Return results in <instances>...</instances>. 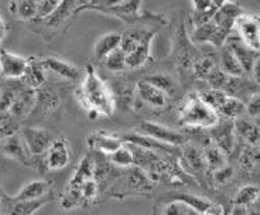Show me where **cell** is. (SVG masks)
Returning <instances> with one entry per match:
<instances>
[{
    "instance_id": "9",
    "label": "cell",
    "mask_w": 260,
    "mask_h": 215,
    "mask_svg": "<svg viewBox=\"0 0 260 215\" xmlns=\"http://www.w3.org/2000/svg\"><path fill=\"white\" fill-rule=\"evenodd\" d=\"M71 162V150L70 144L64 137H58L54 140L51 147L44 155V164L46 169L50 171H59L65 169Z\"/></svg>"
},
{
    "instance_id": "27",
    "label": "cell",
    "mask_w": 260,
    "mask_h": 215,
    "mask_svg": "<svg viewBox=\"0 0 260 215\" xmlns=\"http://www.w3.org/2000/svg\"><path fill=\"white\" fill-rule=\"evenodd\" d=\"M39 3L34 0H13L10 3V12L19 17L23 21H31V20H37V14H39Z\"/></svg>"
},
{
    "instance_id": "35",
    "label": "cell",
    "mask_w": 260,
    "mask_h": 215,
    "mask_svg": "<svg viewBox=\"0 0 260 215\" xmlns=\"http://www.w3.org/2000/svg\"><path fill=\"white\" fill-rule=\"evenodd\" d=\"M105 67L112 72H119L123 71L126 68V54L124 51L120 50V47L115 50L113 52H111L106 58L104 59Z\"/></svg>"
},
{
    "instance_id": "1",
    "label": "cell",
    "mask_w": 260,
    "mask_h": 215,
    "mask_svg": "<svg viewBox=\"0 0 260 215\" xmlns=\"http://www.w3.org/2000/svg\"><path fill=\"white\" fill-rule=\"evenodd\" d=\"M75 97L91 119H96L98 116H112L116 111L113 92L91 64L86 66L82 84L77 89Z\"/></svg>"
},
{
    "instance_id": "34",
    "label": "cell",
    "mask_w": 260,
    "mask_h": 215,
    "mask_svg": "<svg viewBox=\"0 0 260 215\" xmlns=\"http://www.w3.org/2000/svg\"><path fill=\"white\" fill-rule=\"evenodd\" d=\"M184 155H185V160L189 164V167L195 170V171H202L207 167L205 157H204V150L201 151L194 146H188V147H185Z\"/></svg>"
},
{
    "instance_id": "39",
    "label": "cell",
    "mask_w": 260,
    "mask_h": 215,
    "mask_svg": "<svg viewBox=\"0 0 260 215\" xmlns=\"http://www.w3.org/2000/svg\"><path fill=\"white\" fill-rule=\"evenodd\" d=\"M189 211L191 208L184 202L178 201V200H171L164 205L162 215H189Z\"/></svg>"
},
{
    "instance_id": "13",
    "label": "cell",
    "mask_w": 260,
    "mask_h": 215,
    "mask_svg": "<svg viewBox=\"0 0 260 215\" xmlns=\"http://www.w3.org/2000/svg\"><path fill=\"white\" fill-rule=\"evenodd\" d=\"M0 150L5 156L17 163L24 164V166H32V156L27 150L26 144L23 142V137L19 132L5 139V142L0 144Z\"/></svg>"
},
{
    "instance_id": "20",
    "label": "cell",
    "mask_w": 260,
    "mask_h": 215,
    "mask_svg": "<svg viewBox=\"0 0 260 215\" xmlns=\"http://www.w3.org/2000/svg\"><path fill=\"white\" fill-rule=\"evenodd\" d=\"M243 13L242 9L234 2H226L225 5L218 7L212 16V21L225 33L232 34L235 30V23L238 17Z\"/></svg>"
},
{
    "instance_id": "4",
    "label": "cell",
    "mask_w": 260,
    "mask_h": 215,
    "mask_svg": "<svg viewBox=\"0 0 260 215\" xmlns=\"http://www.w3.org/2000/svg\"><path fill=\"white\" fill-rule=\"evenodd\" d=\"M20 135L23 137V142L32 157L46 155L47 150L51 147V144L55 140V136L51 131L39 128V126L23 128Z\"/></svg>"
},
{
    "instance_id": "51",
    "label": "cell",
    "mask_w": 260,
    "mask_h": 215,
    "mask_svg": "<svg viewBox=\"0 0 260 215\" xmlns=\"http://www.w3.org/2000/svg\"><path fill=\"white\" fill-rule=\"evenodd\" d=\"M247 215H260V212H257L256 209H252V211H247Z\"/></svg>"
},
{
    "instance_id": "38",
    "label": "cell",
    "mask_w": 260,
    "mask_h": 215,
    "mask_svg": "<svg viewBox=\"0 0 260 215\" xmlns=\"http://www.w3.org/2000/svg\"><path fill=\"white\" fill-rule=\"evenodd\" d=\"M98 181L95 178L86 180L81 187V198H82V205L92 202L98 197Z\"/></svg>"
},
{
    "instance_id": "16",
    "label": "cell",
    "mask_w": 260,
    "mask_h": 215,
    "mask_svg": "<svg viewBox=\"0 0 260 215\" xmlns=\"http://www.w3.org/2000/svg\"><path fill=\"white\" fill-rule=\"evenodd\" d=\"M211 136H212L214 143L223 153H231L235 147V139H236L235 120H231V119L219 120V124L211 129Z\"/></svg>"
},
{
    "instance_id": "6",
    "label": "cell",
    "mask_w": 260,
    "mask_h": 215,
    "mask_svg": "<svg viewBox=\"0 0 260 215\" xmlns=\"http://www.w3.org/2000/svg\"><path fill=\"white\" fill-rule=\"evenodd\" d=\"M235 33L246 46L260 52V16L242 13L235 23Z\"/></svg>"
},
{
    "instance_id": "28",
    "label": "cell",
    "mask_w": 260,
    "mask_h": 215,
    "mask_svg": "<svg viewBox=\"0 0 260 215\" xmlns=\"http://www.w3.org/2000/svg\"><path fill=\"white\" fill-rule=\"evenodd\" d=\"M246 113V104L241 101V99L226 95L225 101L218 109V115L223 116L225 119H231V120H236Z\"/></svg>"
},
{
    "instance_id": "12",
    "label": "cell",
    "mask_w": 260,
    "mask_h": 215,
    "mask_svg": "<svg viewBox=\"0 0 260 215\" xmlns=\"http://www.w3.org/2000/svg\"><path fill=\"white\" fill-rule=\"evenodd\" d=\"M225 46H228L232 50V52L235 54V57H236L238 61L241 63V66L242 68H243L245 74H250L252 70H253L256 59L260 57V52L253 50V48H250L249 46H246V44L241 40V37L236 33H232L228 37Z\"/></svg>"
},
{
    "instance_id": "14",
    "label": "cell",
    "mask_w": 260,
    "mask_h": 215,
    "mask_svg": "<svg viewBox=\"0 0 260 215\" xmlns=\"http://www.w3.org/2000/svg\"><path fill=\"white\" fill-rule=\"evenodd\" d=\"M51 182L47 180H31V181L26 182L20 191L13 196L14 201L19 202H32L39 201V200H44L48 198L51 194Z\"/></svg>"
},
{
    "instance_id": "17",
    "label": "cell",
    "mask_w": 260,
    "mask_h": 215,
    "mask_svg": "<svg viewBox=\"0 0 260 215\" xmlns=\"http://www.w3.org/2000/svg\"><path fill=\"white\" fill-rule=\"evenodd\" d=\"M119 136L123 139L124 143L133 144L137 147H142L144 150H150V151H156V153H164V155H171V153H176L174 146H169V144H164L161 142H158L153 137L146 136L142 133H137V132H130V133H123V135H119Z\"/></svg>"
},
{
    "instance_id": "18",
    "label": "cell",
    "mask_w": 260,
    "mask_h": 215,
    "mask_svg": "<svg viewBox=\"0 0 260 215\" xmlns=\"http://www.w3.org/2000/svg\"><path fill=\"white\" fill-rule=\"evenodd\" d=\"M260 91V86L254 82L252 78L243 77H229L228 84L225 86L223 92H226L228 95L235 97V98L241 99L246 104V101L250 97H253L254 94Z\"/></svg>"
},
{
    "instance_id": "32",
    "label": "cell",
    "mask_w": 260,
    "mask_h": 215,
    "mask_svg": "<svg viewBox=\"0 0 260 215\" xmlns=\"http://www.w3.org/2000/svg\"><path fill=\"white\" fill-rule=\"evenodd\" d=\"M146 81L157 86L160 91H162L167 97L174 95V92L177 91V84L173 77H170L167 74H154V75H150L146 77Z\"/></svg>"
},
{
    "instance_id": "11",
    "label": "cell",
    "mask_w": 260,
    "mask_h": 215,
    "mask_svg": "<svg viewBox=\"0 0 260 215\" xmlns=\"http://www.w3.org/2000/svg\"><path fill=\"white\" fill-rule=\"evenodd\" d=\"M96 12L117 17L129 26L140 23L144 19V14L142 13V0H126L120 5L106 7V9H99Z\"/></svg>"
},
{
    "instance_id": "46",
    "label": "cell",
    "mask_w": 260,
    "mask_h": 215,
    "mask_svg": "<svg viewBox=\"0 0 260 215\" xmlns=\"http://www.w3.org/2000/svg\"><path fill=\"white\" fill-rule=\"evenodd\" d=\"M7 33V27L5 24V21H3V17H2V13H0V41L3 40V37L6 36Z\"/></svg>"
},
{
    "instance_id": "40",
    "label": "cell",
    "mask_w": 260,
    "mask_h": 215,
    "mask_svg": "<svg viewBox=\"0 0 260 215\" xmlns=\"http://www.w3.org/2000/svg\"><path fill=\"white\" fill-rule=\"evenodd\" d=\"M123 2H126V0H93L91 5L82 7V9H78L75 13H81V12H84V10H93V12H96L99 9H106V7L116 6V5H120V3H123Z\"/></svg>"
},
{
    "instance_id": "7",
    "label": "cell",
    "mask_w": 260,
    "mask_h": 215,
    "mask_svg": "<svg viewBox=\"0 0 260 215\" xmlns=\"http://www.w3.org/2000/svg\"><path fill=\"white\" fill-rule=\"evenodd\" d=\"M231 34L225 33L219 27L215 24L212 19L204 23L201 26L195 27L191 34V40L195 44H209L215 48H221L226 43L228 37Z\"/></svg>"
},
{
    "instance_id": "47",
    "label": "cell",
    "mask_w": 260,
    "mask_h": 215,
    "mask_svg": "<svg viewBox=\"0 0 260 215\" xmlns=\"http://www.w3.org/2000/svg\"><path fill=\"white\" fill-rule=\"evenodd\" d=\"M231 215H247L246 207H238V205H235Z\"/></svg>"
},
{
    "instance_id": "10",
    "label": "cell",
    "mask_w": 260,
    "mask_h": 215,
    "mask_svg": "<svg viewBox=\"0 0 260 215\" xmlns=\"http://www.w3.org/2000/svg\"><path fill=\"white\" fill-rule=\"evenodd\" d=\"M28 66V58L0 48V75L6 79H21Z\"/></svg>"
},
{
    "instance_id": "45",
    "label": "cell",
    "mask_w": 260,
    "mask_h": 215,
    "mask_svg": "<svg viewBox=\"0 0 260 215\" xmlns=\"http://www.w3.org/2000/svg\"><path fill=\"white\" fill-rule=\"evenodd\" d=\"M247 159L250 160V163H260V149L253 147L252 150L247 151Z\"/></svg>"
},
{
    "instance_id": "5",
    "label": "cell",
    "mask_w": 260,
    "mask_h": 215,
    "mask_svg": "<svg viewBox=\"0 0 260 215\" xmlns=\"http://www.w3.org/2000/svg\"><path fill=\"white\" fill-rule=\"evenodd\" d=\"M137 133L153 137V139H156V140L161 142V143L174 146V147H180V146L185 144V142H187V137H185L184 133L176 131V129H171V128L166 126V125L151 122V120L142 122L140 126H139Z\"/></svg>"
},
{
    "instance_id": "25",
    "label": "cell",
    "mask_w": 260,
    "mask_h": 215,
    "mask_svg": "<svg viewBox=\"0 0 260 215\" xmlns=\"http://www.w3.org/2000/svg\"><path fill=\"white\" fill-rule=\"evenodd\" d=\"M122 34L119 33H106L98 40L93 47V55L99 61H104L111 52L117 50L120 47Z\"/></svg>"
},
{
    "instance_id": "30",
    "label": "cell",
    "mask_w": 260,
    "mask_h": 215,
    "mask_svg": "<svg viewBox=\"0 0 260 215\" xmlns=\"http://www.w3.org/2000/svg\"><path fill=\"white\" fill-rule=\"evenodd\" d=\"M216 66H218V63L215 61V57L212 54H204V55H200V57H197L194 59L192 71H194L197 78L205 81L209 72L212 71Z\"/></svg>"
},
{
    "instance_id": "49",
    "label": "cell",
    "mask_w": 260,
    "mask_h": 215,
    "mask_svg": "<svg viewBox=\"0 0 260 215\" xmlns=\"http://www.w3.org/2000/svg\"><path fill=\"white\" fill-rule=\"evenodd\" d=\"M226 2H229V0H214V5H215V7L218 9V7H221L222 5H225Z\"/></svg>"
},
{
    "instance_id": "44",
    "label": "cell",
    "mask_w": 260,
    "mask_h": 215,
    "mask_svg": "<svg viewBox=\"0 0 260 215\" xmlns=\"http://www.w3.org/2000/svg\"><path fill=\"white\" fill-rule=\"evenodd\" d=\"M250 75H252V79H253L254 82L260 86V57L256 59V63H254L253 70L250 72Z\"/></svg>"
},
{
    "instance_id": "22",
    "label": "cell",
    "mask_w": 260,
    "mask_h": 215,
    "mask_svg": "<svg viewBox=\"0 0 260 215\" xmlns=\"http://www.w3.org/2000/svg\"><path fill=\"white\" fill-rule=\"evenodd\" d=\"M157 30H150L147 36L142 40V43L136 46L130 52L126 54V68L130 70H137L149 61L150 50H151V40L154 39V34Z\"/></svg>"
},
{
    "instance_id": "3",
    "label": "cell",
    "mask_w": 260,
    "mask_h": 215,
    "mask_svg": "<svg viewBox=\"0 0 260 215\" xmlns=\"http://www.w3.org/2000/svg\"><path fill=\"white\" fill-rule=\"evenodd\" d=\"M95 169H96V162L91 156H84L79 163L77 164V169L70 178V181L65 187L62 196L59 198L61 208L65 211L75 208L82 205V198H81V187L86 180L95 178Z\"/></svg>"
},
{
    "instance_id": "50",
    "label": "cell",
    "mask_w": 260,
    "mask_h": 215,
    "mask_svg": "<svg viewBox=\"0 0 260 215\" xmlns=\"http://www.w3.org/2000/svg\"><path fill=\"white\" fill-rule=\"evenodd\" d=\"M253 205H254V209H256L257 212H260V197H259V198H257V201L254 202Z\"/></svg>"
},
{
    "instance_id": "42",
    "label": "cell",
    "mask_w": 260,
    "mask_h": 215,
    "mask_svg": "<svg viewBox=\"0 0 260 215\" xmlns=\"http://www.w3.org/2000/svg\"><path fill=\"white\" fill-rule=\"evenodd\" d=\"M246 113L249 116H260V91L246 101Z\"/></svg>"
},
{
    "instance_id": "2",
    "label": "cell",
    "mask_w": 260,
    "mask_h": 215,
    "mask_svg": "<svg viewBox=\"0 0 260 215\" xmlns=\"http://www.w3.org/2000/svg\"><path fill=\"white\" fill-rule=\"evenodd\" d=\"M221 116L218 112L212 109L208 104H205L198 94L189 95L185 104L182 105L180 111L178 124L187 128H197V129H212L219 124Z\"/></svg>"
},
{
    "instance_id": "36",
    "label": "cell",
    "mask_w": 260,
    "mask_h": 215,
    "mask_svg": "<svg viewBox=\"0 0 260 215\" xmlns=\"http://www.w3.org/2000/svg\"><path fill=\"white\" fill-rule=\"evenodd\" d=\"M228 79H229V77H228L225 72L222 71L221 68H219V66H216L212 71L209 72L208 77L205 78V81H207V84L209 85L211 89L223 91L228 84Z\"/></svg>"
},
{
    "instance_id": "24",
    "label": "cell",
    "mask_w": 260,
    "mask_h": 215,
    "mask_svg": "<svg viewBox=\"0 0 260 215\" xmlns=\"http://www.w3.org/2000/svg\"><path fill=\"white\" fill-rule=\"evenodd\" d=\"M218 58H219L218 59V66L228 77H243V75H246L243 68H242L241 63L235 57L232 50L225 44L219 48Z\"/></svg>"
},
{
    "instance_id": "31",
    "label": "cell",
    "mask_w": 260,
    "mask_h": 215,
    "mask_svg": "<svg viewBox=\"0 0 260 215\" xmlns=\"http://www.w3.org/2000/svg\"><path fill=\"white\" fill-rule=\"evenodd\" d=\"M260 197V189L252 184L243 186L238 190L236 196H235V205L238 207H249L253 205L254 202L257 201V198Z\"/></svg>"
},
{
    "instance_id": "19",
    "label": "cell",
    "mask_w": 260,
    "mask_h": 215,
    "mask_svg": "<svg viewBox=\"0 0 260 215\" xmlns=\"http://www.w3.org/2000/svg\"><path fill=\"white\" fill-rule=\"evenodd\" d=\"M136 95L137 98L142 101V104L147 105L150 108H154V109H161L167 105L169 97L160 91L157 86L153 84L147 82L146 79H142L136 84Z\"/></svg>"
},
{
    "instance_id": "23",
    "label": "cell",
    "mask_w": 260,
    "mask_h": 215,
    "mask_svg": "<svg viewBox=\"0 0 260 215\" xmlns=\"http://www.w3.org/2000/svg\"><path fill=\"white\" fill-rule=\"evenodd\" d=\"M46 70L41 64V59L36 58V57H30L28 58V66L27 70L21 78L23 85H26L28 88H31L34 91L41 89L44 84H46Z\"/></svg>"
},
{
    "instance_id": "41",
    "label": "cell",
    "mask_w": 260,
    "mask_h": 215,
    "mask_svg": "<svg viewBox=\"0 0 260 215\" xmlns=\"http://www.w3.org/2000/svg\"><path fill=\"white\" fill-rule=\"evenodd\" d=\"M195 13H214L216 7L214 0H191Z\"/></svg>"
},
{
    "instance_id": "37",
    "label": "cell",
    "mask_w": 260,
    "mask_h": 215,
    "mask_svg": "<svg viewBox=\"0 0 260 215\" xmlns=\"http://www.w3.org/2000/svg\"><path fill=\"white\" fill-rule=\"evenodd\" d=\"M64 3V0H43L39 6V14L37 20H46L50 16L55 13L59 9V6Z\"/></svg>"
},
{
    "instance_id": "43",
    "label": "cell",
    "mask_w": 260,
    "mask_h": 215,
    "mask_svg": "<svg viewBox=\"0 0 260 215\" xmlns=\"http://www.w3.org/2000/svg\"><path fill=\"white\" fill-rule=\"evenodd\" d=\"M232 176H234V170L228 166H225L223 169L214 171V178L216 182H226Z\"/></svg>"
},
{
    "instance_id": "8",
    "label": "cell",
    "mask_w": 260,
    "mask_h": 215,
    "mask_svg": "<svg viewBox=\"0 0 260 215\" xmlns=\"http://www.w3.org/2000/svg\"><path fill=\"white\" fill-rule=\"evenodd\" d=\"M36 104H37V91L23 85V86L17 88L13 104L9 109V115L16 120H21L28 116L30 113H32Z\"/></svg>"
},
{
    "instance_id": "29",
    "label": "cell",
    "mask_w": 260,
    "mask_h": 215,
    "mask_svg": "<svg viewBox=\"0 0 260 215\" xmlns=\"http://www.w3.org/2000/svg\"><path fill=\"white\" fill-rule=\"evenodd\" d=\"M204 157H205V163L207 167L212 171L223 169L226 164V153H223L216 144H209L204 149Z\"/></svg>"
},
{
    "instance_id": "52",
    "label": "cell",
    "mask_w": 260,
    "mask_h": 215,
    "mask_svg": "<svg viewBox=\"0 0 260 215\" xmlns=\"http://www.w3.org/2000/svg\"><path fill=\"white\" fill-rule=\"evenodd\" d=\"M0 215H3V211H2V189H0Z\"/></svg>"
},
{
    "instance_id": "21",
    "label": "cell",
    "mask_w": 260,
    "mask_h": 215,
    "mask_svg": "<svg viewBox=\"0 0 260 215\" xmlns=\"http://www.w3.org/2000/svg\"><path fill=\"white\" fill-rule=\"evenodd\" d=\"M41 64H43L47 72H52L57 77L67 79V81H78L82 77L78 67H75L74 64H70L68 61L57 58V57L41 58Z\"/></svg>"
},
{
    "instance_id": "48",
    "label": "cell",
    "mask_w": 260,
    "mask_h": 215,
    "mask_svg": "<svg viewBox=\"0 0 260 215\" xmlns=\"http://www.w3.org/2000/svg\"><path fill=\"white\" fill-rule=\"evenodd\" d=\"M92 2H93V0H75V6H77V10H78V9H82V7H85V6H88V5H91ZM77 10H75V12H77Z\"/></svg>"
},
{
    "instance_id": "15",
    "label": "cell",
    "mask_w": 260,
    "mask_h": 215,
    "mask_svg": "<svg viewBox=\"0 0 260 215\" xmlns=\"http://www.w3.org/2000/svg\"><path fill=\"white\" fill-rule=\"evenodd\" d=\"M86 144L89 149L96 150V151H101L106 156H109L113 151H116L122 146H124V142L119 135H112V133L101 131L91 133L86 139Z\"/></svg>"
},
{
    "instance_id": "26",
    "label": "cell",
    "mask_w": 260,
    "mask_h": 215,
    "mask_svg": "<svg viewBox=\"0 0 260 215\" xmlns=\"http://www.w3.org/2000/svg\"><path fill=\"white\" fill-rule=\"evenodd\" d=\"M235 131H236V136L242 137L247 144L256 146L260 142V126L249 119H243V117L236 119Z\"/></svg>"
},
{
    "instance_id": "33",
    "label": "cell",
    "mask_w": 260,
    "mask_h": 215,
    "mask_svg": "<svg viewBox=\"0 0 260 215\" xmlns=\"http://www.w3.org/2000/svg\"><path fill=\"white\" fill-rule=\"evenodd\" d=\"M109 160H111L112 164H115L117 167H122V169H129V167L135 166V155L130 149V146H127L126 143L120 149L109 155Z\"/></svg>"
},
{
    "instance_id": "53",
    "label": "cell",
    "mask_w": 260,
    "mask_h": 215,
    "mask_svg": "<svg viewBox=\"0 0 260 215\" xmlns=\"http://www.w3.org/2000/svg\"><path fill=\"white\" fill-rule=\"evenodd\" d=\"M204 215H215V214H204Z\"/></svg>"
}]
</instances>
